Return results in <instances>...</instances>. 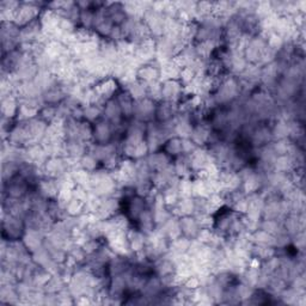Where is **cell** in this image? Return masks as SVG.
I'll return each mask as SVG.
<instances>
[{
    "instance_id": "1",
    "label": "cell",
    "mask_w": 306,
    "mask_h": 306,
    "mask_svg": "<svg viewBox=\"0 0 306 306\" xmlns=\"http://www.w3.org/2000/svg\"><path fill=\"white\" fill-rule=\"evenodd\" d=\"M182 86L177 80H165L162 84V98L165 102L175 103L179 100Z\"/></svg>"
},
{
    "instance_id": "2",
    "label": "cell",
    "mask_w": 306,
    "mask_h": 306,
    "mask_svg": "<svg viewBox=\"0 0 306 306\" xmlns=\"http://www.w3.org/2000/svg\"><path fill=\"white\" fill-rule=\"evenodd\" d=\"M179 227H181V232L183 237L189 238H196L199 231L201 230L200 225L196 221L195 217H192V215H187V217H182L179 218Z\"/></svg>"
},
{
    "instance_id": "3",
    "label": "cell",
    "mask_w": 306,
    "mask_h": 306,
    "mask_svg": "<svg viewBox=\"0 0 306 306\" xmlns=\"http://www.w3.org/2000/svg\"><path fill=\"white\" fill-rule=\"evenodd\" d=\"M159 74H161V71H159L157 67H153L147 64L140 66L136 71V77L144 84H150L152 83V81L159 80L158 79Z\"/></svg>"
},
{
    "instance_id": "4",
    "label": "cell",
    "mask_w": 306,
    "mask_h": 306,
    "mask_svg": "<svg viewBox=\"0 0 306 306\" xmlns=\"http://www.w3.org/2000/svg\"><path fill=\"white\" fill-rule=\"evenodd\" d=\"M111 134V123L110 122H100L94 129V137L98 142L97 145H106L110 140Z\"/></svg>"
},
{
    "instance_id": "5",
    "label": "cell",
    "mask_w": 306,
    "mask_h": 306,
    "mask_svg": "<svg viewBox=\"0 0 306 306\" xmlns=\"http://www.w3.org/2000/svg\"><path fill=\"white\" fill-rule=\"evenodd\" d=\"M272 136L276 137L277 140L280 139H286L288 136H290V122L287 121H279L275 125V127L272 132Z\"/></svg>"
},
{
    "instance_id": "6",
    "label": "cell",
    "mask_w": 306,
    "mask_h": 306,
    "mask_svg": "<svg viewBox=\"0 0 306 306\" xmlns=\"http://www.w3.org/2000/svg\"><path fill=\"white\" fill-rule=\"evenodd\" d=\"M97 159L95 158L94 154L86 153L79 159V168L86 170L88 172H92L97 168Z\"/></svg>"
},
{
    "instance_id": "7",
    "label": "cell",
    "mask_w": 306,
    "mask_h": 306,
    "mask_svg": "<svg viewBox=\"0 0 306 306\" xmlns=\"http://www.w3.org/2000/svg\"><path fill=\"white\" fill-rule=\"evenodd\" d=\"M165 151L168 154H172V156H181L183 153V148H182V139L181 137H173L170 141L167 142L165 146Z\"/></svg>"
},
{
    "instance_id": "8",
    "label": "cell",
    "mask_w": 306,
    "mask_h": 306,
    "mask_svg": "<svg viewBox=\"0 0 306 306\" xmlns=\"http://www.w3.org/2000/svg\"><path fill=\"white\" fill-rule=\"evenodd\" d=\"M100 115H101V108L98 105H88L85 109H84V117L90 122L97 120Z\"/></svg>"
}]
</instances>
